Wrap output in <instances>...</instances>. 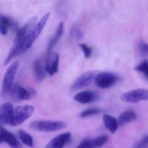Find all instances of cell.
<instances>
[{"label":"cell","mask_w":148,"mask_h":148,"mask_svg":"<svg viewBox=\"0 0 148 148\" xmlns=\"http://www.w3.org/2000/svg\"><path fill=\"white\" fill-rule=\"evenodd\" d=\"M148 145V134L143 137L137 145V148H143Z\"/></svg>","instance_id":"26"},{"label":"cell","mask_w":148,"mask_h":148,"mask_svg":"<svg viewBox=\"0 0 148 148\" xmlns=\"http://www.w3.org/2000/svg\"><path fill=\"white\" fill-rule=\"evenodd\" d=\"M34 112V108L32 106H19L14 108V126H19L31 117Z\"/></svg>","instance_id":"7"},{"label":"cell","mask_w":148,"mask_h":148,"mask_svg":"<svg viewBox=\"0 0 148 148\" xmlns=\"http://www.w3.org/2000/svg\"><path fill=\"white\" fill-rule=\"evenodd\" d=\"M49 17H50V13L48 12L46 13V14H45L44 15L40 18V20L38 22L37 24L30 30V31L29 32V33L27 34V37H26L25 40L24 41V43H23V45L21 53H25L26 51H27L30 47H31L32 45H33V43L35 42V40L38 38V36H40V33H42L43 28H44L46 23H47L48 20H49Z\"/></svg>","instance_id":"2"},{"label":"cell","mask_w":148,"mask_h":148,"mask_svg":"<svg viewBox=\"0 0 148 148\" xmlns=\"http://www.w3.org/2000/svg\"><path fill=\"white\" fill-rule=\"evenodd\" d=\"M137 114L132 111H126L121 113L118 118V122L119 127H124L127 124L137 119Z\"/></svg>","instance_id":"17"},{"label":"cell","mask_w":148,"mask_h":148,"mask_svg":"<svg viewBox=\"0 0 148 148\" xmlns=\"http://www.w3.org/2000/svg\"><path fill=\"white\" fill-rule=\"evenodd\" d=\"M37 23L38 17H33L26 22L25 24L23 25V27H22L21 28H20L17 30L15 38H14L13 47L12 48L8 56L6 58V60L4 62V65L10 63V61L13 58L15 57L16 56H18V55L21 54L22 47H23V45L24 43V41L25 40L26 37H27V34L30 31V30L37 24Z\"/></svg>","instance_id":"1"},{"label":"cell","mask_w":148,"mask_h":148,"mask_svg":"<svg viewBox=\"0 0 148 148\" xmlns=\"http://www.w3.org/2000/svg\"><path fill=\"white\" fill-rule=\"evenodd\" d=\"M10 95L14 101H27L36 96V92L33 88H25L19 84H14Z\"/></svg>","instance_id":"5"},{"label":"cell","mask_w":148,"mask_h":148,"mask_svg":"<svg viewBox=\"0 0 148 148\" xmlns=\"http://www.w3.org/2000/svg\"><path fill=\"white\" fill-rule=\"evenodd\" d=\"M135 70L140 72L148 79V59H144L137 64L135 66Z\"/></svg>","instance_id":"22"},{"label":"cell","mask_w":148,"mask_h":148,"mask_svg":"<svg viewBox=\"0 0 148 148\" xmlns=\"http://www.w3.org/2000/svg\"><path fill=\"white\" fill-rule=\"evenodd\" d=\"M11 27V20L4 15L0 17V33L2 36L7 34L9 28Z\"/></svg>","instance_id":"20"},{"label":"cell","mask_w":148,"mask_h":148,"mask_svg":"<svg viewBox=\"0 0 148 148\" xmlns=\"http://www.w3.org/2000/svg\"><path fill=\"white\" fill-rule=\"evenodd\" d=\"M1 143H5L11 148H23L22 145L17 140L14 134L1 127Z\"/></svg>","instance_id":"13"},{"label":"cell","mask_w":148,"mask_h":148,"mask_svg":"<svg viewBox=\"0 0 148 148\" xmlns=\"http://www.w3.org/2000/svg\"><path fill=\"white\" fill-rule=\"evenodd\" d=\"M66 127V124L62 121H51V120H38L34 121L30 124V129L38 132H51L59 131Z\"/></svg>","instance_id":"3"},{"label":"cell","mask_w":148,"mask_h":148,"mask_svg":"<svg viewBox=\"0 0 148 148\" xmlns=\"http://www.w3.org/2000/svg\"><path fill=\"white\" fill-rule=\"evenodd\" d=\"M139 50L143 56H148V43L144 41H140L139 43Z\"/></svg>","instance_id":"25"},{"label":"cell","mask_w":148,"mask_h":148,"mask_svg":"<svg viewBox=\"0 0 148 148\" xmlns=\"http://www.w3.org/2000/svg\"><path fill=\"white\" fill-rule=\"evenodd\" d=\"M74 98L79 103H93L98 101V95L96 92H93V91L85 90L78 92L75 95Z\"/></svg>","instance_id":"14"},{"label":"cell","mask_w":148,"mask_h":148,"mask_svg":"<svg viewBox=\"0 0 148 148\" xmlns=\"http://www.w3.org/2000/svg\"><path fill=\"white\" fill-rule=\"evenodd\" d=\"M79 46V47H80V49L82 50V51H83L85 58L88 59V58L90 57L91 55H92V48H90V46H88V45L85 44V43H80Z\"/></svg>","instance_id":"24"},{"label":"cell","mask_w":148,"mask_h":148,"mask_svg":"<svg viewBox=\"0 0 148 148\" xmlns=\"http://www.w3.org/2000/svg\"><path fill=\"white\" fill-rule=\"evenodd\" d=\"M59 55L56 52H52L49 56H46L45 68L49 75L52 76L58 72L59 69Z\"/></svg>","instance_id":"11"},{"label":"cell","mask_w":148,"mask_h":148,"mask_svg":"<svg viewBox=\"0 0 148 148\" xmlns=\"http://www.w3.org/2000/svg\"><path fill=\"white\" fill-rule=\"evenodd\" d=\"M64 28V23H62V22H61L59 24V25H58L57 29H56L53 36L51 38V40H49V44H48L47 50H46V51H47L46 52V56H49V55L52 53V50H53L54 46H56V44L57 43V42L59 41L60 38L62 37V34H63Z\"/></svg>","instance_id":"15"},{"label":"cell","mask_w":148,"mask_h":148,"mask_svg":"<svg viewBox=\"0 0 148 148\" xmlns=\"http://www.w3.org/2000/svg\"><path fill=\"white\" fill-rule=\"evenodd\" d=\"M108 141L106 135H101L93 139H90V148H101Z\"/></svg>","instance_id":"19"},{"label":"cell","mask_w":148,"mask_h":148,"mask_svg":"<svg viewBox=\"0 0 148 148\" xmlns=\"http://www.w3.org/2000/svg\"><path fill=\"white\" fill-rule=\"evenodd\" d=\"M121 99L126 103H137L148 101V90L145 89H136L122 94Z\"/></svg>","instance_id":"9"},{"label":"cell","mask_w":148,"mask_h":148,"mask_svg":"<svg viewBox=\"0 0 148 148\" xmlns=\"http://www.w3.org/2000/svg\"><path fill=\"white\" fill-rule=\"evenodd\" d=\"M102 111H103L102 110L100 109V108H88V109L82 111V112L79 114V116H80L81 118H87V117L97 115V114H101Z\"/></svg>","instance_id":"23"},{"label":"cell","mask_w":148,"mask_h":148,"mask_svg":"<svg viewBox=\"0 0 148 148\" xmlns=\"http://www.w3.org/2000/svg\"><path fill=\"white\" fill-rule=\"evenodd\" d=\"M98 74V72L97 71H88L85 72L75 79L71 88L72 90H77L89 86L92 82H95V77Z\"/></svg>","instance_id":"8"},{"label":"cell","mask_w":148,"mask_h":148,"mask_svg":"<svg viewBox=\"0 0 148 148\" xmlns=\"http://www.w3.org/2000/svg\"><path fill=\"white\" fill-rule=\"evenodd\" d=\"M14 108L10 103H4L1 105L0 110V123L3 125L14 126Z\"/></svg>","instance_id":"10"},{"label":"cell","mask_w":148,"mask_h":148,"mask_svg":"<svg viewBox=\"0 0 148 148\" xmlns=\"http://www.w3.org/2000/svg\"><path fill=\"white\" fill-rule=\"evenodd\" d=\"M103 121L106 128L112 134H114L119 127L118 119L108 114H104L103 116Z\"/></svg>","instance_id":"16"},{"label":"cell","mask_w":148,"mask_h":148,"mask_svg":"<svg viewBox=\"0 0 148 148\" xmlns=\"http://www.w3.org/2000/svg\"><path fill=\"white\" fill-rule=\"evenodd\" d=\"M77 148H90V139H85L82 140Z\"/></svg>","instance_id":"27"},{"label":"cell","mask_w":148,"mask_h":148,"mask_svg":"<svg viewBox=\"0 0 148 148\" xmlns=\"http://www.w3.org/2000/svg\"><path fill=\"white\" fill-rule=\"evenodd\" d=\"M33 74L36 77V79L38 81H41L44 79L46 76V68L43 67V63L40 59H37L33 63Z\"/></svg>","instance_id":"18"},{"label":"cell","mask_w":148,"mask_h":148,"mask_svg":"<svg viewBox=\"0 0 148 148\" xmlns=\"http://www.w3.org/2000/svg\"><path fill=\"white\" fill-rule=\"evenodd\" d=\"M18 62H15L12 64L7 69L4 79H3L2 85H1V96L2 98H6L8 95H10L11 90L14 84V78H15L16 72L18 68Z\"/></svg>","instance_id":"4"},{"label":"cell","mask_w":148,"mask_h":148,"mask_svg":"<svg viewBox=\"0 0 148 148\" xmlns=\"http://www.w3.org/2000/svg\"><path fill=\"white\" fill-rule=\"evenodd\" d=\"M19 137H20V140L22 143L25 145L29 147H33V137L25 132L23 130H19L18 132Z\"/></svg>","instance_id":"21"},{"label":"cell","mask_w":148,"mask_h":148,"mask_svg":"<svg viewBox=\"0 0 148 148\" xmlns=\"http://www.w3.org/2000/svg\"><path fill=\"white\" fill-rule=\"evenodd\" d=\"M71 137L72 135L70 132H65L59 134L52 139L44 148H64L70 141Z\"/></svg>","instance_id":"12"},{"label":"cell","mask_w":148,"mask_h":148,"mask_svg":"<svg viewBox=\"0 0 148 148\" xmlns=\"http://www.w3.org/2000/svg\"><path fill=\"white\" fill-rule=\"evenodd\" d=\"M119 81V77L112 72H98L95 79V83L98 88L108 89L114 86Z\"/></svg>","instance_id":"6"}]
</instances>
